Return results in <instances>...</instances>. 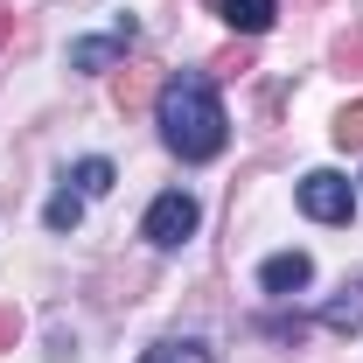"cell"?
<instances>
[{
	"mask_svg": "<svg viewBox=\"0 0 363 363\" xmlns=\"http://www.w3.org/2000/svg\"><path fill=\"white\" fill-rule=\"evenodd\" d=\"M154 112H161V140H168V154H182V161H217V154H224V105H217V91H210L203 70H175V77H161Z\"/></svg>",
	"mask_w": 363,
	"mask_h": 363,
	"instance_id": "1",
	"label": "cell"
},
{
	"mask_svg": "<svg viewBox=\"0 0 363 363\" xmlns=\"http://www.w3.org/2000/svg\"><path fill=\"white\" fill-rule=\"evenodd\" d=\"M196 224H203V210H196V196H182V189H168V196H154V210H147V245H161V252H175L182 238H196Z\"/></svg>",
	"mask_w": 363,
	"mask_h": 363,
	"instance_id": "2",
	"label": "cell"
},
{
	"mask_svg": "<svg viewBox=\"0 0 363 363\" xmlns=\"http://www.w3.org/2000/svg\"><path fill=\"white\" fill-rule=\"evenodd\" d=\"M301 210H308L315 224H350V210H357V189L335 175V168H315V175L301 182Z\"/></svg>",
	"mask_w": 363,
	"mask_h": 363,
	"instance_id": "3",
	"label": "cell"
},
{
	"mask_svg": "<svg viewBox=\"0 0 363 363\" xmlns=\"http://www.w3.org/2000/svg\"><path fill=\"white\" fill-rule=\"evenodd\" d=\"M308 279H315V259L308 252H272L266 266H259V286L266 294H301Z\"/></svg>",
	"mask_w": 363,
	"mask_h": 363,
	"instance_id": "4",
	"label": "cell"
},
{
	"mask_svg": "<svg viewBox=\"0 0 363 363\" xmlns=\"http://www.w3.org/2000/svg\"><path fill=\"white\" fill-rule=\"evenodd\" d=\"M133 43V21H119L112 35H91V43H70V70H105V63H119Z\"/></svg>",
	"mask_w": 363,
	"mask_h": 363,
	"instance_id": "5",
	"label": "cell"
},
{
	"mask_svg": "<svg viewBox=\"0 0 363 363\" xmlns=\"http://www.w3.org/2000/svg\"><path fill=\"white\" fill-rule=\"evenodd\" d=\"M217 7H224V21L238 35H266L272 14H279V0H217Z\"/></svg>",
	"mask_w": 363,
	"mask_h": 363,
	"instance_id": "6",
	"label": "cell"
},
{
	"mask_svg": "<svg viewBox=\"0 0 363 363\" xmlns=\"http://www.w3.org/2000/svg\"><path fill=\"white\" fill-rule=\"evenodd\" d=\"M321 321L335 328V335H350V328H363V286H342L328 308H321Z\"/></svg>",
	"mask_w": 363,
	"mask_h": 363,
	"instance_id": "7",
	"label": "cell"
},
{
	"mask_svg": "<svg viewBox=\"0 0 363 363\" xmlns=\"http://www.w3.org/2000/svg\"><path fill=\"white\" fill-rule=\"evenodd\" d=\"M140 363H210V350H203V342H189V335H168V342H154Z\"/></svg>",
	"mask_w": 363,
	"mask_h": 363,
	"instance_id": "8",
	"label": "cell"
},
{
	"mask_svg": "<svg viewBox=\"0 0 363 363\" xmlns=\"http://www.w3.org/2000/svg\"><path fill=\"white\" fill-rule=\"evenodd\" d=\"M70 182H77V196H105V189H112V161H98V154H91V161L70 168Z\"/></svg>",
	"mask_w": 363,
	"mask_h": 363,
	"instance_id": "9",
	"label": "cell"
},
{
	"mask_svg": "<svg viewBox=\"0 0 363 363\" xmlns=\"http://www.w3.org/2000/svg\"><path fill=\"white\" fill-rule=\"evenodd\" d=\"M147 91H154V77H147V70H140V63H126V70H119V77H112V98H119V105H126V112H133L140 98H147Z\"/></svg>",
	"mask_w": 363,
	"mask_h": 363,
	"instance_id": "10",
	"label": "cell"
},
{
	"mask_svg": "<svg viewBox=\"0 0 363 363\" xmlns=\"http://www.w3.org/2000/svg\"><path fill=\"white\" fill-rule=\"evenodd\" d=\"M49 230H77V217H84V196H77V189H63V196H49Z\"/></svg>",
	"mask_w": 363,
	"mask_h": 363,
	"instance_id": "11",
	"label": "cell"
},
{
	"mask_svg": "<svg viewBox=\"0 0 363 363\" xmlns=\"http://www.w3.org/2000/svg\"><path fill=\"white\" fill-rule=\"evenodd\" d=\"M335 70H342V77H363V28H350V35L335 43Z\"/></svg>",
	"mask_w": 363,
	"mask_h": 363,
	"instance_id": "12",
	"label": "cell"
},
{
	"mask_svg": "<svg viewBox=\"0 0 363 363\" xmlns=\"http://www.w3.org/2000/svg\"><path fill=\"white\" fill-rule=\"evenodd\" d=\"M335 147H363V105H342L335 112Z\"/></svg>",
	"mask_w": 363,
	"mask_h": 363,
	"instance_id": "13",
	"label": "cell"
},
{
	"mask_svg": "<svg viewBox=\"0 0 363 363\" xmlns=\"http://www.w3.org/2000/svg\"><path fill=\"white\" fill-rule=\"evenodd\" d=\"M21 342V308H0V350H14Z\"/></svg>",
	"mask_w": 363,
	"mask_h": 363,
	"instance_id": "14",
	"label": "cell"
},
{
	"mask_svg": "<svg viewBox=\"0 0 363 363\" xmlns=\"http://www.w3.org/2000/svg\"><path fill=\"white\" fill-rule=\"evenodd\" d=\"M245 63H252V56H245V49H224V56H217V63H210V70H224V77H238V70H245Z\"/></svg>",
	"mask_w": 363,
	"mask_h": 363,
	"instance_id": "15",
	"label": "cell"
},
{
	"mask_svg": "<svg viewBox=\"0 0 363 363\" xmlns=\"http://www.w3.org/2000/svg\"><path fill=\"white\" fill-rule=\"evenodd\" d=\"M7 35H14V7H0V43H7Z\"/></svg>",
	"mask_w": 363,
	"mask_h": 363,
	"instance_id": "16",
	"label": "cell"
}]
</instances>
